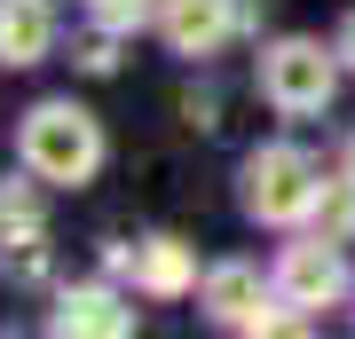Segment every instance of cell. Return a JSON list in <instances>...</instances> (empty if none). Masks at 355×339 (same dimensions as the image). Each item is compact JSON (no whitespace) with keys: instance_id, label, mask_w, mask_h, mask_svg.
I'll return each instance as SVG.
<instances>
[{"instance_id":"52a82bcc","label":"cell","mask_w":355,"mask_h":339,"mask_svg":"<svg viewBox=\"0 0 355 339\" xmlns=\"http://www.w3.org/2000/svg\"><path fill=\"white\" fill-rule=\"evenodd\" d=\"M111 261H119V268H135V284H142V292H158V300H182V292L198 284V261H190V245H182V237H142L135 252H127V245H111Z\"/></svg>"},{"instance_id":"9c48e42d","label":"cell","mask_w":355,"mask_h":339,"mask_svg":"<svg viewBox=\"0 0 355 339\" xmlns=\"http://www.w3.org/2000/svg\"><path fill=\"white\" fill-rule=\"evenodd\" d=\"M55 48V8L48 0H0V71H24Z\"/></svg>"},{"instance_id":"277c9868","label":"cell","mask_w":355,"mask_h":339,"mask_svg":"<svg viewBox=\"0 0 355 339\" xmlns=\"http://www.w3.org/2000/svg\"><path fill=\"white\" fill-rule=\"evenodd\" d=\"M277 277L261 284V268L253 261H221L214 277H205V315H214L221 331H284V315H277Z\"/></svg>"},{"instance_id":"30bf717a","label":"cell","mask_w":355,"mask_h":339,"mask_svg":"<svg viewBox=\"0 0 355 339\" xmlns=\"http://www.w3.org/2000/svg\"><path fill=\"white\" fill-rule=\"evenodd\" d=\"M40 182V174H32ZM32 182H0V252H24L48 245V214H40V189Z\"/></svg>"},{"instance_id":"8992f818","label":"cell","mask_w":355,"mask_h":339,"mask_svg":"<svg viewBox=\"0 0 355 339\" xmlns=\"http://www.w3.org/2000/svg\"><path fill=\"white\" fill-rule=\"evenodd\" d=\"M245 24V0H158V32L174 55H214Z\"/></svg>"},{"instance_id":"8fae6325","label":"cell","mask_w":355,"mask_h":339,"mask_svg":"<svg viewBox=\"0 0 355 339\" xmlns=\"http://www.w3.org/2000/svg\"><path fill=\"white\" fill-rule=\"evenodd\" d=\"M308 221H324V237H347V229H355V174L324 182V189H316V214H308Z\"/></svg>"},{"instance_id":"5bb4252c","label":"cell","mask_w":355,"mask_h":339,"mask_svg":"<svg viewBox=\"0 0 355 339\" xmlns=\"http://www.w3.org/2000/svg\"><path fill=\"white\" fill-rule=\"evenodd\" d=\"M340 63H347V71H355V16H347V24H340Z\"/></svg>"},{"instance_id":"9a60e30c","label":"cell","mask_w":355,"mask_h":339,"mask_svg":"<svg viewBox=\"0 0 355 339\" xmlns=\"http://www.w3.org/2000/svg\"><path fill=\"white\" fill-rule=\"evenodd\" d=\"M347 174H355V134H347Z\"/></svg>"},{"instance_id":"ba28073f","label":"cell","mask_w":355,"mask_h":339,"mask_svg":"<svg viewBox=\"0 0 355 339\" xmlns=\"http://www.w3.org/2000/svg\"><path fill=\"white\" fill-rule=\"evenodd\" d=\"M55 331H87V339H127L135 331V308L119 300L111 284H71L64 300H55Z\"/></svg>"},{"instance_id":"3957f363","label":"cell","mask_w":355,"mask_h":339,"mask_svg":"<svg viewBox=\"0 0 355 339\" xmlns=\"http://www.w3.org/2000/svg\"><path fill=\"white\" fill-rule=\"evenodd\" d=\"M331 87H340V48H324V40H277L261 55V95L284 119H316Z\"/></svg>"},{"instance_id":"7c38bea8","label":"cell","mask_w":355,"mask_h":339,"mask_svg":"<svg viewBox=\"0 0 355 339\" xmlns=\"http://www.w3.org/2000/svg\"><path fill=\"white\" fill-rule=\"evenodd\" d=\"M87 16H95V24H111V32H135L142 16H158V0H87Z\"/></svg>"},{"instance_id":"4fadbf2b","label":"cell","mask_w":355,"mask_h":339,"mask_svg":"<svg viewBox=\"0 0 355 339\" xmlns=\"http://www.w3.org/2000/svg\"><path fill=\"white\" fill-rule=\"evenodd\" d=\"M79 71H119V32L95 24V40H79Z\"/></svg>"},{"instance_id":"5b68a950","label":"cell","mask_w":355,"mask_h":339,"mask_svg":"<svg viewBox=\"0 0 355 339\" xmlns=\"http://www.w3.org/2000/svg\"><path fill=\"white\" fill-rule=\"evenodd\" d=\"M277 292H284V308H340V300H347L340 237H308V245H284V261H277Z\"/></svg>"},{"instance_id":"6da1fadb","label":"cell","mask_w":355,"mask_h":339,"mask_svg":"<svg viewBox=\"0 0 355 339\" xmlns=\"http://www.w3.org/2000/svg\"><path fill=\"white\" fill-rule=\"evenodd\" d=\"M16 150H24V174L55 182V189H79L103 166V126L79 103H32L24 126H16Z\"/></svg>"},{"instance_id":"7a4b0ae2","label":"cell","mask_w":355,"mask_h":339,"mask_svg":"<svg viewBox=\"0 0 355 339\" xmlns=\"http://www.w3.org/2000/svg\"><path fill=\"white\" fill-rule=\"evenodd\" d=\"M316 189H324L316 158H308V150H292V142H268V150L245 158V214L268 221V229L308 221V214H316Z\"/></svg>"}]
</instances>
